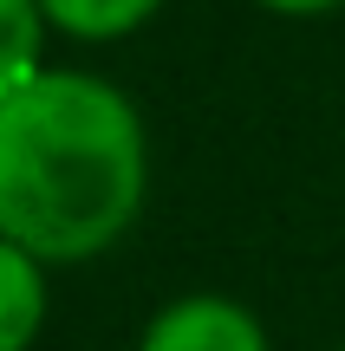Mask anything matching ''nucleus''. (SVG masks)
Returning <instances> with one entry per match:
<instances>
[{
  "label": "nucleus",
  "instance_id": "423d86ee",
  "mask_svg": "<svg viewBox=\"0 0 345 351\" xmlns=\"http://www.w3.org/2000/svg\"><path fill=\"white\" fill-rule=\"evenodd\" d=\"M261 7H274V13H326L339 0H261Z\"/></svg>",
  "mask_w": 345,
  "mask_h": 351
},
{
  "label": "nucleus",
  "instance_id": "f257e3e1",
  "mask_svg": "<svg viewBox=\"0 0 345 351\" xmlns=\"http://www.w3.org/2000/svg\"><path fill=\"white\" fill-rule=\"evenodd\" d=\"M143 202V124L91 72L0 91V234L39 261H91Z\"/></svg>",
  "mask_w": 345,
  "mask_h": 351
},
{
  "label": "nucleus",
  "instance_id": "20e7f679",
  "mask_svg": "<svg viewBox=\"0 0 345 351\" xmlns=\"http://www.w3.org/2000/svg\"><path fill=\"white\" fill-rule=\"evenodd\" d=\"M39 7L72 39H124V33H137L163 0H39Z\"/></svg>",
  "mask_w": 345,
  "mask_h": 351
},
{
  "label": "nucleus",
  "instance_id": "7ed1b4c3",
  "mask_svg": "<svg viewBox=\"0 0 345 351\" xmlns=\"http://www.w3.org/2000/svg\"><path fill=\"white\" fill-rule=\"evenodd\" d=\"M46 319V280H39V254L0 234V351H26Z\"/></svg>",
  "mask_w": 345,
  "mask_h": 351
},
{
  "label": "nucleus",
  "instance_id": "f03ea898",
  "mask_svg": "<svg viewBox=\"0 0 345 351\" xmlns=\"http://www.w3.org/2000/svg\"><path fill=\"white\" fill-rule=\"evenodd\" d=\"M143 351H267V339H261L248 306L195 293V300H176L150 319Z\"/></svg>",
  "mask_w": 345,
  "mask_h": 351
},
{
  "label": "nucleus",
  "instance_id": "39448f33",
  "mask_svg": "<svg viewBox=\"0 0 345 351\" xmlns=\"http://www.w3.org/2000/svg\"><path fill=\"white\" fill-rule=\"evenodd\" d=\"M46 7L39 0H0V91L26 85L39 72V39H46Z\"/></svg>",
  "mask_w": 345,
  "mask_h": 351
}]
</instances>
